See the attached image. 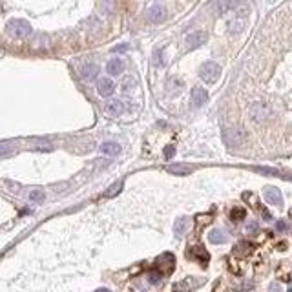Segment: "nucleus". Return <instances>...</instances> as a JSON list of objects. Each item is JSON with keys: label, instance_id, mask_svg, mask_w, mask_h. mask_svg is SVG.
<instances>
[{"label": "nucleus", "instance_id": "nucleus-11", "mask_svg": "<svg viewBox=\"0 0 292 292\" xmlns=\"http://www.w3.org/2000/svg\"><path fill=\"white\" fill-rule=\"evenodd\" d=\"M106 71L112 77H117L124 71V60L122 59H112L108 64H106Z\"/></svg>", "mask_w": 292, "mask_h": 292}, {"label": "nucleus", "instance_id": "nucleus-2", "mask_svg": "<svg viewBox=\"0 0 292 292\" xmlns=\"http://www.w3.org/2000/svg\"><path fill=\"white\" fill-rule=\"evenodd\" d=\"M31 26L30 22H26L22 18H13V20H9L8 22V33L9 35H13L17 38H26L31 35Z\"/></svg>", "mask_w": 292, "mask_h": 292}, {"label": "nucleus", "instance_id": "nucleus-3", "mask_svg": "<svg viewBox=\"0 0 292 292\" xmlns=\"http://www.w3.org/2000/svg\"><path fill=\"white\" fill-rule=\"evenodd\" d=\"M247 15H248L247 8H243L241 11H238V13L226 22V30H228V33L236 35V33H240V31L245 30V26H247Z\"/></svg>", "mask_w": 292, "mask_h": 292}, {"label": "nucleus", "instance_id": "nucleus-31", "mask_svg": "<svg viewBox=\"0 0 292 292\" xmlns=\"http://www.w3.org/2000/svg\"><path fill=\"white\" fill-rule=\"evenodd\" d=\"M173 155H175V148H173V146H168L165 150V157L170 159V157H173Z\"/></svg>", "mask_w": 292, "mask_h": 292}, {"label": "nucleus", "instance_id": "nucleus-28", "mask_svg": "<svg viewBox=\"0 0 292 292\" xmlns=\"http://www.w3.org/2000/svg\"><path fill=\"white\" fill-rule=\"evenodd\" d=\"M161 276H163L161 272H157V270H154V272H150V274H148V281H150L152 285H157L159 281H161Z\"/></svg>", "mask_w": 292, "mask_h": 292}, {"label": "nucleus", "instance_id": "nucleus-13", "mask_svg": "<svg viewBox=\"0 0 292 292\" xmlns=\"http://www.w3.org/2000/svg\"><path fill=\"white\" fill-rule=\"evenodd\" d=\"M188 228H190V219H188V217L175 219V223H173V234H175V238H181Z\"/></svg>", "mask_w": 292, "mask_h": 292}, {"label": "nucleus", "instance_id": "nucleus-20", "mask_svg": "<svg viewBox=\"0 0 292 292\" xmlns=\"http://www.w3.org/2000/svg\"><path fill=\"white\" fill-rule=\"evenodd\" d=\"M188 256H190V258H195V259H201L203 263H206L210 258L208 252H206L203 247H192L188 250Z\"/></svg>", "mask_w": 292, "mask_h": 292}, {"label": "nucleus", "instance_id": "nucleus-17", "mask_svg": "<svg viewBox=\"0 0 292 292\" xmlns=\"http://www.w3.org/2000/svg\"><path fill=\"white\" fill-rule=\"evenodd\" d=\"M208 241L210 243H214V245H221V243H225L226 241L225 230H221V228H214V230H210Z\"/></svg>", "mask_w": 292, "mask_h": 292}, {"label": "nucleus", "instance_id": "nucleus-30", "mask_svg": "<svg viewBox=\"0 0 292 292\" xmlns=\"http://www.w3.org/2000/svg\"><path fill=\"white\" fill-rule=\"evenodd\" d=\"M247 232L248 234L258 232V221H248V223H247Z\"/></svg>", "mask_w": 292, "mask_h": 292}, {"label": "nucleus", "instance_id": "nucleus-23", "mask_svg": "<svg viewBox=\"0 0 292 292\" xmlns=\"http://www.w3.org/2000/svg\"><path fill=\"white\" fill-rule=\"evenodd\" d=\"M13 154V146H11V142H2L0 144V159L2 157H8Z\"/></svg>", "mask_w": 292, "mask_h": 292}, {"label": "nucleus", "instance_id": "nucleus-33", "mask_svg": "<svg viewBox=\"0 0 292 292\" xmlns=\"http://www.w3.org/2000/svg\"><path fill=\"white\" fill-rule=\"evenodd\" d=\"M270 292H283V291H281V287L277 283H272L270 285Z\"/></svg>", "mask_w": 292, "mask_h": 292}, {"label": "nucleus", "instance_id": "nucleus-14", "mask_svg": "<svg viewBox=\"0 0 292 292\" xmlns=\"http://www.w3.org/2000/svg\"><path fill=\"white\" fill-rule=\"evenodd\" d=\"M205 283V279H197V277H187L185 281L177 283V291H194L199 285Z\"/></svg>", "mask_w": 292, "mask_h": 292}, {"label": "nucleus", "instance_id": "nucleus-7", "mask_svg": "<svg viewBox=\"0 0 292 292\" xmlns=\"http://www.w3.org/2000/svg\"><path fill=\"white\" fill-rule=\"evenodd\" d=\"M206 103H208V93H206V90L201 88V86L192 88V104H194V108H203Z\"/></svg>", "mask_w": 292, "mask_h": 292}, {"label": "nucleus", "instance_id": "nucleus-18", "mask_svg": "<svg viewBox=\"0 0 292 292\" xmlns=\"http://www.w3.org/2000/svg\"><path fill=\"white\" fill-rule=\"evenodd\" d=\"M166 170L172 173V175H188V173H192L194 168L188 165H170Z\"/></svg>", "mask_w": 292, "mask_h": 292}, {"label": "nucleus", "instance_id": "nucleus-26", "mask_svg": "<svg viewBox=\"0 0 292 292\" xmlns=\"http://www.w3.org/2000/svg\"><path fill=\"white\" fill-rule=\"evenodd\" d=\"M154 64L157 68L165 66V59H163V50H157V52L154 53Z\"/></svg>", "mask_w": 292, "mask_h": 292}, {"label": "nucleus", "instance_id": "nucleus-25", "mask_svg": "<svg viewBox=\"0 0 292 292\" xmlns=\"http://www.w3.org/2000/svg\"><path fill=\"white\" fill-rule=\"evenodd\" d=\"M230 217H232V221H243V219H245V210L234 208L232 212H230Z\"/></svg>", "mask_w": 292, "mask_h": 292}, {"label": "nucleus", "instance_id": "nucleus-21", "mask_svg": "<svg viewBox=\"0 0 292 292\" xmlns=\"http://www.w3.org/2000/svg\"><path fill=\"white\" fill-rule=\"evenodd\" d=\"M252 170H254V172H258V173H267V175H274V177H281V179H291L292 181L291 175H285V173H281L279 170H274V168H263V166H254Z\"/></svg>", "mask_w": 292, "mask_h": 292}, {"label": "nucleus", "instance_id": "nucleus-1", "mask_svg": "<svg viewBox=\"0 0 292 292\" xmlns=\"http://www.w3.org/2000/svg\"><path fill=\"white\" fill-rule=\"evenodd\" d=\"M199 77L208 84L217 83L219 77H221V66H219L217 62H214V60H208V62H205V64L199 68Z\"/></svg>", "mask_w": 292, "mask_h": 292}, {"label": "nucleus", "instance_id": "nucleus-19", "mask_svg": "<svg viewBox=\"0 0 292 292\" xmlns=\"http://www.w3.org/2000/svg\"><path fill=\"white\" fill-rule=\"evenodd\" d=\"M97 73H99V66H95V64H88V66H84L81 69V77H83L84 81H93L97 77Z\"/></svg>", "mask_w": 292, "mask_h": 292}, {"label": "nucleus", "instance_id": "nucleus-4", "mask_svg": "<svg viewBox=\"0 0 292 292\" xmlns=\"http://www.w3.org/2000/svg\"><path fill=\"white\" fill-rule=\"evenodd\" d=\"M206 40H208V33L206 31H194V33H190V35L185 37V50L187 52L195 50V48L205 44Z\"/></svg>", "mask_w": 292, "mask_h": 292}, {"label": "nucleus", "instance_id": "nucleus-8", "mask_svg": "<svg viewBox=\"0 0 292 292\" xmlns=\"http://www.w3.org/2000/svg\"><path fill=\"white\" fill-rule=\"evenodd\" d=\"M265 199L274 205V206H281L283 205V195L276 187H265Z\"/></svg>", "mask_w": 292, "mask_h": 292}, {"label": "nucleus", "instance_id": "nucleus-35", "mask_svg": "<svg viewBox=\"0 0 292 292\" xmlns=\"http://www.w3.org/2000/svg\"><path fill=\"white\" fill-rule=\"evenodd\" d=\"M289 292H292V287H291V289H289Z\"/></svg>", "mask_w": 292, "mask_h": 292}, {"label": "nucleus", "instance_id": "nucleus-6", "mask_svg": "<svg viewBox=\"0 0 292 292\" xmlns=\"http://www.w3.org/2000/svg\"><path fill=\"white\" fill-rule=\"evenodd\" d=\"M173 263H175L173 254L165 252V254H161L157 258V261H155V269H157V272H161V274H168V272H172L173 270Z\"/></svg>", "mask_w": 292, "mask_h": 292}, {"label": "nucleus", "instance_id": "nucleus-12", "mask_svg": "<svg viewBox=\"0 0 292 292\" xmlns=\"http://www.w3.org/2000/svg\"><path fill=\"white\" fill-rule=\"evenodd\" d=\"M122 112H124V104H122V101H119V99H113V101H110L106 104V113L112 115V117H117Z\"/></svg>", "mask_w": 292, "mask_h": 292}, {"label": "nucleus", "instance_id": "nucleus-10", "mask_svg": "<svg viewBox=\"0 0 292 292\" xmlns=\"http://www.w3.org/2000/svg\"><path fill=\"white\" fill-rule=\"evenodd\" d=\"M97 91L99 95H103V97H110L113 91H115V84H113L112 79H101L97 83Z\"/></svg>", "mask_w": 292, "mask_h": 292}, {"label": "nucleus", "instance_id": "nucleus-22", "mask_svg": "<svg viewBox=\"0 0 292 292\" xmlns=\"http://www.w3.org/2000/svg\"><path fill=\"white\" fill-rule=\"evenodd\" d=\"M250 252H252V245L247 243V241H241L234 247V254L236 256H248Z\"/></svg>", "mask_w": 292, "mask_h": 292}, {"label": "nucleus", "instance_id": "nucleus-9", "mask_svg": "<svg viewBox=\"0 0 292 292\" xmlns=\"http://www.w3.org/2000/svg\"><path fill=\"white\" fill-rule=\"evenodd\" d=\"M250 117L254 120H263L265 117H269V108L263 103H254L250 106Z\"/></svg>", "mask_w": 292, "mask_h": 292}, {"label": "nucleus", "instance_id": "nucleus-16", "mask_svg": "<svg viewBox=\"0 0 292 292\" xmlns=\"http://www.w3.org/2000/svg\"><path fill=\"white\" fill-rule=\"evenodd\" d=\"M99 150L103 152V154H106V155H119V154H120V146L117 144V142L106 141V142H103V144L99 146Z\"/></svg>", "mask_w": 292, "mask_h": 292}, {"label": "nucleus", "instance_id": "nucleus-24", "mask_svg": "<svg viewBox=\"0 0 292 292\" xmlns=\"http://www.w3.org/2000/svg\"><path fill=\"white\" fill-rule=\"evenodd\" d=\"M30 201L42 203V201H44V192H42V190H31V192H30Z\"/></svg>", "mask_w": 292, "mask_h": 292}, {"label": "nucleus", "instance_id": "nucleus-29", "mask_svg": "<svg viewBox=\"0 0 292 292\" xmlns=\"http://www.w3.org/2000/svg\"><path fill=\"white\" fill-rule=\"evenodd\" d=\"M276 230L277 232H287V230H289V225H287L283 219H281V221H277L276 223Z\"/></svg>", "mask_w": 292, "mask_h": 292}, {"label": "nucleus", "instance_id": "nucleus-34", "mask_svg": "<svg viewBox=\"0 0 292 292\" xmlns=\"http://www.w3.org/2000/svg\"><path fill=\"white\" fill-rule=\"evenodd\" d=\"M95 292H110V291H108V289H97Z\"/></svg>", "mask_w": 292, "mask_h": 292}, {"label": "nucleus", "instance_id": "nucleus-27", "mask_svg": "<svg viewBox=\"0 0 292 292\" xmlns=\"http://www.w3.org/2000/svg\"><path fill=\"white\" fill-rule=\"evenodd\" d=\"M120 188H122V183H117V185H113V187L108 188V192H106V197H113V195H117L120 192Z\"/></svg>", "mask_w": 292, "mask_h": 292}, {"label": "nucleus", "instance_id": "nucleus-32", "mask_svg": "<svg viewBox=\"0 0 292 292\" xmlns=\"http://www.w3.org/2000/svg\"><path fill=\"white\" fill-rule=\"evenodd\" d=\"M128 50H130V46H128V44H122V46H117V48H115L113 52H128Z\"/></svg>", "mask_w": 292, "mask_h": 292}, {"label": "nucleus", "instance_id": "nucleus-15", "mask_svg": "<svg viewBox=\"0 0 292 292\" xmlns=\"http://www.w3.org/2000/svg\"><path fill=\"white\" fill-rule=\"evenodd\" d=\"M210 8L214 9L217 15H221V13H225L228 9L241 8V4H238V2H214V4H210Z\"/></svg>", "mask_w": 292, "mask_h": 292}, {"label": "nucleus", "instance_id": "nucleus-5", "mask_svg": "<svg viewBox=\"0 0 292 292\" xmlns=\"http://www.w3.org/2000/svg\"><path fill=\"white\" fill-rule=\"evenodd\" d=\"M146 17H148V20H150V22L161 24L166 18L165 6H163L161 2H155V4H152L150 8H148V11H146Z\"/></svg>", "mask_w": 292, "mask_h": 292}]
</instances>
